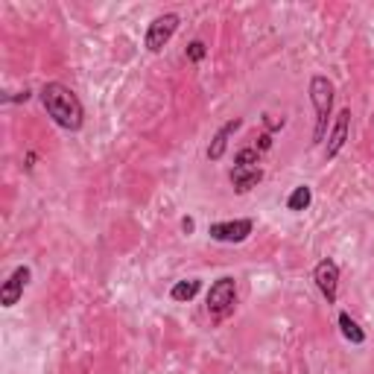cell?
<instances>
[{
	"label": "cell",
	"instance_id": "obj_1",
	"mask_svg": "<svg viewBox=\"0 0 374 374\" xmlns=\"http://www.w3.org/2000/svg\"><path fill=\"white\" fill-rule=\"evenodd\" d=\"M42 106L44 111L53 117V123L56 126H62L68 132H76V129H82L85 123V111H82V103H80V96H76L68 85L62 82H47L42 88Z\"/></svg>",
	"mask_w": 374,
	"mask_h": 374
},
{
	"label": "cell",
	"instance_id": "obj_2",
	"mask_svg": "<svg viewBox=\"0 0 374 374\" xmlns=\"http://www.w3.org/2000/svg\"><path fill=\"white\" fill-rule=\"evenodd\" d=\"M310 100H313V108H316V135H313V144H322L328 137V123L333 111V82L328 76H313L310 80Z\"/></svg>",
	"mask_w": 374,
	"mask_h": 374
},
{
	"label": "cell",
	"instance_id": "obj_3",
	"mask_svg": "<svg viewBox=\"0 0 374 374\" xmlns=\"http://www.w3.org/2000/svg\"><path fill=\"white\" fill-rule=\"evenodd\" d=\"M234 304H237V284H234V278H220L213 281L211 289H208V313L211 319H225L228 313L234 310Z\"/></svg>",
	"mask_w": 374,
	"mask_h": 374
},
{
	"label": "cell",
	"instance_id": "obj_4",
	"mask_svg": "<svg viewBox=\"0 0 374 374\" xmlns=\"http://www.w3.org/2000/svg\"><path fill=\"white\" fill-rule=\"evenodd\" d=\"M179 24H182V18L175 12H167V15L155 18V21L149 24V30H147V50L149 53H161L167 47V42L175 35V30H179Z\"/></svg>",
	"mask_w": 374,
	"mask_h": 374
},
{
	"label": "cell",
	"instance_id": "obj_5",
	"mask_svg": "<svg viewBox=\"0 0 374 374\" xmlns=\"http://www.w3.org/2000/svg\"><path fill=\"white\" fill-rule=\"evenodd\" d=\"M254 231V223L251 220H228V223H213L208 228L211 240L216 243H243L249 240V234Z\"/></svg>",
	"mask_w": 374,
	"mask_h": 374
},
{
	"label": "cell",
	"instance_id": "obj_6",
	"mask_svg": "<svg viewBox=\"0 0 374 374\" xmlns=\"http://www.w3.org/2000/svg\"><path fill=\"white\" fill-rule=\"evenodd\" d=\"M313 281H316L319 292L328 299V304L337 301V289H339V266L333 263L330 258H325V261L316 263V269H313Z\"/></svg>",
	"mask_w": 374,
	"mask_h": 374
},
{
	"label": "cell",
	"instance_id": "obj_7",
	"mask_svg": "<svg viewBox=\"0 0 374 374\" xmlns=\"http://www.w3.org/2000/svg\"><path fill=\"white\" fill-rule=\"evenodd\" d=\"M32 278V272L30 266H18L9 278L4 281V287H0V304L4 307H15L18 301H21V295H24V287L30 284Z\"/></svg>",
	"mask_w": 374,
	"mask_h": 374
},
{
	"label": "cell",
	"instance_id": "obj_8",
	"mask_svg": "<svg viewBox=\"0 0 374 374\" xmlns=\"http://www.w3.org/2000/svg\"><path fill=\"white\" fill-rule=\"evenodd\" d=\"M348 126H351V108H342L337 114V123H333L330 132H328V147H325V158L328 161L337 158L339 149L345 147V141H348Z\"/></svg>",
	"mask_w": 374,
	"mask_h": 374
},
{
	"label": "cell",
	"instance_id": "obj_9",
	"mask_svg": "<svg viewBox=\"0 0 374 374\" xmlns=\"http://www.w3.org/2000/svg\"><path fill=\"white\" fill-rule=\"evenodd\" d=\"M240 126H243L240 117H234V120H228V123L220 126V132L213 135V141H211V147H208V158H211V161H220V158H223V155H225V147H228V137L237 132Z\"/></svg>",
	"mask_w": 374,
	"mask_h": 374
},
{
	"label": "cell",
	"instance_id": "obj_10",
	"mask_svg": "<svg viewBox=\"0 0 374 374\" xmlns=\"http://www.w3.org/2000/svg\"><path fill=\"white\" fill-rule=\"evenodd\" d=\"M261 182H263V170L261 167H234L231 170V185H234L237 193H249Z\"/></svg>",
	"mask_w": 374,
	"mask_h": 374
},
{
	"label": "cell",
	"instance_id": "obj_11",
	"mask_svg": "<svg viewBox=\"0 0 374 374\" xmlns=\"http://www.w3.org/2000/svg\"><path fill=\"white\" fill-rule=\"evenodd\" d=\"M199 281H196V278H187V281H179V284H173V289H170V299L173 301H193L196 299V292H199Z\"/></svg>",
	"mask_w": 374,
	"mask_h": 374
},
{
	"label": "cell",
	"instance_id": "obj_12",
	"mask_svg": "<svg viewBox=\"0 0 374 374\" xmlns=\"http://www.w3.org/2000/svg\"><path fill=\"white\" fill-rule=\"evenodd\" d=\"M339 330H342V337L348 339V342H354V345H363L366 342V330L354 322L348 313H339Z\"/></svg>",
	"mask_w": 374,
	"mask_h": 374
},
{
	"label": "cell",
	"instance_id": "obj_13",
	"mask_svg": "<svg viewBox=\"0 0 374 374\" xmlns=\"http://www.w3.org/2000/svg\"><path fill=\"white\" fill-rule=\"evenodd\" d=\"M310 202H313V190H310L307 185H299V187H295V190L289 193L287 208L299 213V211H307V208H310Z\"/></svg>",
	"mask_w": 374,
	"mask_h": 374
},
{
	"label": "cell",
	"instance_id": "obj_14",
	"mask_svg": "<svg viewBox=\"0 0 374 374\" xmlns=\"http://www.w3.org/2000/svg\"><path fill=\"white\" fill-rule=\"evenodd\" d=\"M234 167H261V152L254 147H246L234 155Z\"/></svg>",
	"mask_w": 374,
	"mask_h": 374
},
{
	"label": "cell",
	"instance_id": "obj_15",
	"mask_svg": "<svg viewBox=\"0 0 374 374\" xmlns=\"http://www.w3.org/2000/svg\"><path fill=\"white\" fill-rule=\"evenodd\" d=\"M205 56H208V47H205V42H190V44H187V58H190L193 65H199Z\"/></svg>",
	"mask_w": 374,
	"mask_h": 374
},
{
	"label": "cell",
	"instance_id": "obj_16",
	"mask_svg": "<svg viewBox=\"0 0 374 374\" xmlns=\"http://www.w3.org/2000/svg\"><path fill=\"white\" fill-rule=\"evenodd\" d=\"M6 103H27L30 100V91H21V94H12V96H4Z\"/></svg>",
	"mask_w": 374,
	"mask_h": 374
},
{
	"label": "cell",
	"instance_id": "obj_17",
	"mask_svg": "<svg viewBox=\"0 0 374 374\" xmlns=\"http://www.w3.org/2000/svg\"><path fill=\"white\" fill-rule=\"evenodd\" d=\"M269 147H272V137H269V135H261V137H258V152H263V149H269Z\"/></svg>",
	"mask_w": 374,
	"mask_h": 374
},
{
	"label": "cell",
	"instance_id": "obj_18",
	"mask_svg": "<svg viewBox=\"0 0 374 374\" xmlns=\"http://www.w3.org/2000/svg\"><path fill=\"white\" fill-rule=\"evenodd\" d=\"M193 228H196L193 216H185V220H182V231H185V234H193Z\"/></svg>",
	"mask_w": 374,
	"mask_h": 374
}]
</instances>
